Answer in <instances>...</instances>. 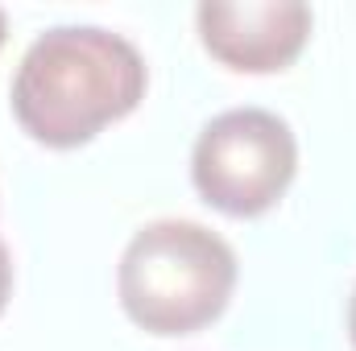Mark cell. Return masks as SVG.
I'll list each match as a JSON object with an SVG mask.
<instances>
[{"mask_svg": "<svg viewBox=\"0 0 356 351\" xmlns=\"http://www.w3.org/2000/svg\"><path fill=\"white\" fill-rule=\"evenodd\" d=\"M141 50L99 25H54L33 37L13 75V116L46 149H79L145 99Z\"/></svg>", "mask_w": 356, "mask_h": 351, "instance_id": "obj_1", "label": "cell"}, {"mask_svg": "<svg viewBox=\"0 0 356 351\" xmlns=\"http://www.w3.org/2000/svg\"><path fill=\"white\" fill-rule=\"evenodd\" d=\"M236 289V252L195 219H154L124 244L116 293L149 335H195L211 327Z\"/></svg>", "mask_w": 356, "mask_h": 351, "instance_id": "obj_2", "label": "cell"}, {"mask_svg": "<svg viewBox=\"0 0 356 351\" xmlns=\"http://www.w3.org/2000/svg\"><path fill=\"white\" fill-rule=\"evenodd\" d=\"M298 174V141L266 108H228L203 124L191 149V182L199 198L232 219L266 215Z\"/></svg>", "mask_w": 356, "mask_h": 351, "instance_id": "obj_3", "label": "cell"}, {"mask_svg": "<svg viewBox=\"0 0 356 351\" xmlns=\"http://www.w3.org/2000/svg\"><path fill=\"white\" fill-rule=\"evenodd\" d=\"M203 50L241 75L286 71L311 42V8L302 0H203L195 8Z\"/></svg>", "mask_w": 356, "mask_h": 351, "instance_id": "obj_4", "label": "cell"}, {"mask_svg": "<svg viewBox=\"0 0 356 351\" xmlns=\"http://www.w3.org/2000/svg\"><path fill=\"white\" fill-rule=\"evenodd\" d=\"M8 298H13V257H8V248L0 240V314L8 306Z\"/></svg>", "mask_w": 356, "mask_h": 351, "instance_id": "obj_5", "label": "cell"}, {"mask_svg": "<svg viewBox=\"0 0 356 351\" xmlns=\"http://www.w3.org/2000/svg\"><path fill=\"white\" fill-rule=\"evenodd\" d=\"M348 339L356 348V289H353V302H348Z\"/></svg>", "mask_w": 356, "mask_h": 351, "instance_id": "obj_6", "label": "cell"}, {"mask_svg": "<svg viewBox=\"0 0 356 351\" xmlns=\"http://www.w3.org/2000/svg\"><path fill=\"white\" fill-rule=\"evenodd\" d=\"M4 37H8V21H4V12H0V46H4Z\"/></svg>", "mask_w": 356, "mask_h": 351, "instance_id": "obj_7", "label": "cell"}]
</instances>
